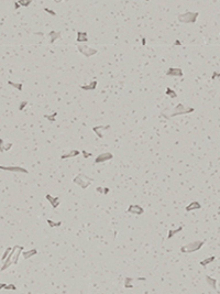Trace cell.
Segmentation results:
<instances>
[{"label":"cell","instance_id":"b9f144b4","mask_svg":"<svg viewBox=\"0 0 220 294\" xmlns=\"http://www.w3.org/2000/svg\"><path fill=\"white\" fill-rule=\"evenodd\" d=\"M53 1H55V2H61L62 0H53Z\"/></svg>","mask_w":220,"mask_h":294},{"label":"cell","instance_id":"ffe728a7","mask_svg":"<svg viewBox=\"0 0 220 294\" xmlns=\"http://www.w3.org/2000/svg\"><path fill=\"white\" fill-rule=\"evenodd\" d=\"M215 259H216V257H215V256H211V257H209V258H206L205 260L200 261V265H202V267H206V265H207V264H209V263L214 262Z\"/></svg>","mask_w":220,"mask_h":294},{"label":"cell","instance_id":"836d02e7","mask_svg":"<svg viewBox=\"0 0 220 294\" xmlns=\"http://www.w3.org/2000/svg\"><path fill=\"white\" fill-rule=\"evenodd\" d=\"M97 192H98V193H101V194H104V187L98 186V187H97Z\"/></svg>","mask_w":220,"mask_h":294},{"label":"cell","instance_id":"60d3db41","mask_svg":"<svg viewBox=\"0 0 220 294\" xmlns=\"http://www.w3.org/2000/svg\"><path fill=\"white\" fill-rule=\"evenodd\" d=\"M175 45H181V42H179L178 40H176V41H175Z\"/></svg>","mask_w":220,"mask_h":294},{"label":"cell","instance_id":"4dcf8cb0","mask_svg":"<svg viewBox=\"0 0 220 294\" xmlns=\"http://www.w3.org/2000/svg\"><path fill=\"white\" fill-rule=\"evenodd\" d=\"M5 142L2 139H0V152H5Z\"/></svg>","mask_w":220,"mask_h":294},{"label":"cell","instance_id":"9a60e30c","mask_svg":"<svg viewBox=\"0 0 220 294\" xmlns=\"http://www.w3.org/2000/svg\"><path fill=\"white\" fill-rule=\"evenodd\" d=\"M201 208V205L200 203H198V202H192L190 204H188L187 206H186V212H192V210H197V209H200Z\"/></svg>","mask_w":220,"mask_h":294},{"label":"cell","instance_id":"44dd1931","mask_svg":"<svg viewBox=\"0 0 220 294\" xmlns=\"http://www.w3.org/2000/svg\"><path fill=\"white\" fill-rule=\"evenodd\" d=\"M8 84H9L10 86H12L13 88L18 89V90H22V88H23V85H22V83H13V81H8Z\"/></svg>","mask_w":220,"mask_h":294},{"label":"cell","instance_id":"5b68a950","mask_svg":"<svg viewBox=\"0 0 220 294\" xmlns=\"http://www.w3.org/2000/svg\"><path fill=\"white\" fill-rule=\"evenodd\" d=\"M199 17V12H184L182 14H178V21L182 23H195L197 18Z\"/></svg>","mask_w":220,"mask_h":294},{"label":"cell","instance_id":"7a4b0ae2","mask_svg":"<svg viewBox=\"0 0 220 294\" xmlns=\"http://www.w3.org/2000/svg\"><path fill=\"white\" fill-rule=\"evenodd\" d=\"M195 109L192 107H185L183 104H178L177 106L171 111L169 115H164L166 118H171V117H175V116H179V115H186V113H193Z\"/></svg>","mask_w":220,"mask_h":294},{"label":"cell","instance_id":"4fadbf2b","mask_svg":"<svg viewBox=\"0 0 220 294\" xmlns=\"http://www.w3.org/2000/svg\"><path fill=\"white\" fill-rule=\"evenodd\" d=\"M76 41H77L78 43H86V42L88 41L87 32H82V31L77 32V38H76Z\"/></svg>","mask_w":220,"mask_h":294},{"label":"cell","instance_id":"52a82bcc","mask_svg":"<svg viewBox=\"0 0 220 294\" xmlns=\"http://www.w3.org/2000/svg\"><path fill=\"white\" fill-rule=\"evenodd\" d=\"M113 158L112 153H109V152H105V153H101L99 154L98 157L95 159V163L96 164H98V163H104V162H107L109 160H111Z\"/></svg>","mask_w":220,"mask_h":294},{"label":"cell","instance_id":"4316f807","mask_svg":"<svg viewBox=\"0 0 220 294\" xmlns=\"http://www.w3.org/2000/svg\"><path fill=\"white\" fill-rule=\"evenodd\" d=\"M55 117H57V113H53L51 116H49V115H44V118H46L49 121H51V122H54V121H55Z\"/></svg>","mask_w":220,"mask_h":294},{"label":"cell","instance_id":"d4e9b609","mask_svg":"<svg viewBox=\"0 0 220 294\" xmlns=\"http://www.w3.org/2000/svg\"><path fill=\"white\" fill-rule=\"evenodd\" d=\"M18 2H19V5L21 7H29L30 5L32 3V0H18Z\"/></svg>","mask_w":220,"mask_h":294},{"label":"cell","instance_id":"8d00e7d4","mask_svg":"<svg viewBox=\"0 0 220 294\" xmlns=\"http://www.w3.org/2000/svg\"><path fill=\"white\" fill-rule=\"evenodd\" d=\"M20 7L21 6L19 5V2H18V1H17V2H14V8H16V9H19Z\"/></svg>","mask_w":220,"mask_h":294},{"label":"cell","instance_id":"74e56055","mask_svg":"<svg viewBox=\"0 0 220 294\" xmlns=\"http://www.w3.org/2000/svg\"><path fill=\"white\" fill-rule=\"evenodd\" d=\"M108 192H109V188H107V187H104V194H107Z\"/></svg>","mask_w":220,"mask_h":294},{"label":"cell","instance_id":"7c38bea8","mask_svg":"<svg viewBox=\"0 0 220 294\" xmlns=\"http://www.w3.org/2000/svg\"><path fill=\"white\" fill-rule=\"evenodd\" d=\"M61 38V32L56 31H50L47 33V39L50 41V43H54L57 39Z\"/></svg>","mask_w":220,"mask_h":294},{"label":"cell","instance_id":"603a6c76","mask_svg":"<svg viewBox=\"0 0 220 294\" xmlns=\"http://www.w3.org/2000/svg\"><path fill=\"white\" fill-rule=\"evenodd\" d=\"M135 279H133V278H126V280H125V287L126 288H132L133 285H132V282L134 281Z\"/></svg>","mask_w":220,"mask_h":294},{"label":"cell","instance_id":"e575fe53","mask_svg":"<svg viewBox=\"0 0 220 294\" xmlns=\"http://www.w3.org/2000/svg\"><path fill=\"white\" fill-rule=\"evenodd\" d=\"M83 154H84V157L85 158H89L90 155H91V154H89V153H88L87 151H83Z\"/></svg>","mask_w":220,"mask_h":294},{"label":"cell","instance_id":"5bb4252c","mask_svg":"<svg viewBox=\"0 0 220 294\" xmlns=\"http://www.w3.org/2000/svg\"><path fill=\"white\" fill-rule=\"evenodd\" d=\"M45 198L50 202L53 208H56V207L60 205V200H58V197H53V196H51L50 194H46Z\"/></svg>","mask_w":220,"mask_h":294},{"label":"cell","instance_id":"ba28073f","mask_svg":"<svg viewBox=\"0 0 220 294\" xmlns=\"http://www.w3.org/2000/svg\"><path fill=\"white\" fill-rule=\"evenodd\" d=\"M128 213L132 214V215H142L144 213V208L140 205H130L127 209Z\"/></svg>","mask_w":220,"mask_h":294},{"label":"cell","instance_id":"f35d334b","mask_svg":"<svg viewBox=\"0 0 220 294\" xmlns=\"http://www.w3.org/2000/svg\"><path fill=\"white\" fill-rule=\"evenodd\" d=\"M138 281H145V278H138Z\"/></svg>","mask_w":220,"mask_h":294},{"label":"cell","instance_id":"d6986e66","mask_svg":"<svg viewBox=\"0 0 220 294\" xmlns=\"http://www.w3.org/2000/svg\"><path fill=\"white\" fill-rule=\"evenodd\" d=\"M78 154H81V152L78 150H72V151H69L68 153H65V154H63L62 157H61V159H69V158H74V157H77Z\"/></svg>","mask_w":220,"mask_h":294},{"label":"cell","instance_id":"484cf974","mask_svg":"<svg viewBox=\"0 0 220 294\" xmlns=\"http://www.w3.org/2000/svg\"><path fill=\"white\" fill-rule=\"evenodd\" d=\"M166 95H167V96H170V97H172V98H176V97H177V94H176L175 92L170 87L166 88Z\"/></svg>","mask_w":220,"mask_h":294},{"label":"cell","instance_id":"ac0fdd59","mask_svg":"<svg viewBox=\"0 0 220 294\" xmlns=\"http://www.w3.org/2000/svg\"><path fill=\"white\" fill-rule=\"evenodd\" d=\"M206 282H207V284L211 289H214V290L217 289V280H216V279H214V278H211V276L207 275V276H206Z\"/></svg>","mask_w":220,"mask_h":294},{"label":"cell","instance_id":"f1b7e54d","mask_svg":"<svg viewBox=\"0 0 220 294\" xmlns=\"http://www.w3.org/2000/svg\"><path fill=\"white\" fill-rule=\"evenodd\" d=\"M44 11L47 12L49 14H51V16H56V12L53 11V10H51V9H49V8H44Z\"/></svg>","mask_w":220,"mask_h":294},{"label":"cell","instance_id":"8992f818","mask_svg":"<svg viewBox=\"0 0 220 294\" xmlns=\"http://www.w3.org/2000/svg\"><path fill=\"white\" fill-rule=\"evenodd\" d=\"M77 49L79 51V53H82L84 56L86 57H90L95 55V54H97V50H95L93 48H90V46H88L87 44H78L77 45Z\"/></svg>","mask_w":220,"mask_h":294},{"label":"cell","instance_id":"2e32d148","mask_svg":"<svg viewBox=\"0 0 220 294\" xmlns=\"http://www.w3.org/2000/svg\"><path fill=\"white\" fill-rule=\"evenodd\" d=\"M96 87H97V81H90L88 85H82V86H81V88H82V89H84V90H86V92L94 90V89H96Z\"/></svg>","mask_w":220,"mask_h":294},{"label":"cell","instance_id":"6da1fadb","mask_svg":"<svg viewBox=\"0 0 220 294\" xmlns=\"http://www.w3.org/2000/svg\"><path fill=\"white\" fill-rule=\"evenodd\" d=\"M24 250V248L23 247H21V246H14L11 251H10V253H9V256L7 257V259L3 261V264H2V267H1V271H5L6 269H8V267H10L11 264H17L18 261H19V257L20 255L22 253V251Z\"/></svg>","mask_w":220,"mask_h":294},{"label":"cell","instance_id":"7bdbcfd3","mask_svg":"<svg viewBox=\"0 0 220 294\" xmlns=\"http://www.w3.org/2000/svg\"><path fill=\"white\" fill-rule=\"evenodd\" d=\"M144 1H150V0H144Z\"/></svg>","mask_w":220,"mask_h":294},{"label":"cell","instance_id":"9c48e42d","mask_svg":"<svg viewBox=\"0 0 220 294\" xmlns=\"http://www.w3.org/2000/svg\"><path fill=\"white\" fill-rule=\"evenodd\" d=\"M0 170L9 171V172H21V173H25V174L29 173L28 170L24 168H21V166H2V165H0Z\"/></svg>","mask_w":220,"mask_h":294},{"label":"cell","instance_id":"cb8c5ba5","mask_svg":"<svg viewBox=\"0 0 220 294\" xmlns=\"http://www.w3.org/2000/svg\"><path fill=\"white\" fill-rule=\"evenodd\" d=\"M46 223L49 224L51 228H54V227H58V226L62 225V221H58V223H55V221H53V220H51V219H47L46 220Z\"/></svg>","mask_w":220,"mask_h":294},{"label":"cell","instance_id":"d590c367","mask_svg":"<svg viewBox=\"0 0 220 294\" xmlns=\"http://www.w3.org/2000/svg\"><path fill=\"white\" fill-rule=\"evenodd\" d=\"M6 287H7L6 283H0V291H1L2 289H6Z\"/></svg>","mask_w":220,"mask_h":294},{"label":"cell","instance_id":"1f68e13d","mask_svg":"<svg viewBox=\"0 0 220 294\" xmlns=\"http://www.w3.org/2000/svg\"><path fill=\"white\" fill-rule=\"evenodd\" d=\"M6 290H17V288L13 285V284H7V287H6Z\"/></svg>","mask_w":220,"mask_h":294},{"label":"cell","instance_id":"d6a6232c","mask_svg":"<svg viewBox=\"0 0 220 294\" xmlns=\"http://www.w3.org/2000/svg\"><path fill=\"white\" fill-rule=\"evenodd\" d=\"M218 77H220V73H218V72H214V74H213V76H211V78H213V79H216V78H218Z\"/></svg>","mask_w":220,"mask_h":294},{"label":"cell","instance_id":"83f0119b","mask_svg":"<svg viewBox=\"0 0 220 294\" xmlns=\"http://www.w3.org/2000/svg\"><path fill=\"white\" fill-rule=\"evenodd\" d=\"M11 249H12V248H11V247H9V248H7L6 250H5V252H3V255H2V257H1V261H2V262H3L5 260H6L7 257L9 256V253H10V251H11Z\"/></svg>","mask_w":220,"mask_h":294},{"label":"cell","instance_id":"e0dca14e","mask_svg":"<svg viewBox=\"0 0 220 294\" xmlns=\"http://www.w3.org/2000/svg\"><path fill=\"white\" fill-rule=\"evenodd\" d=\"M38 253V250L37 249H31V250H28V251H22V256L24 258L25 260H28V259H30L31 257L35 256Z\"/></svg>","mask_w":220,"mask_h":294},{"label":"cell","instance_id":"f546056e","mask_svg":"<svg viewBox=\"0 0 220 294\" xmlns=\"http://www.w3.org/2000/svg\"><path fill=\"white\" fill-rule=\"evenodd\" d=\"M26 105H28V101H22V103L20 104V106H19V110H20V111H22V110H23V109L25 108V106H26Z\"/></svg>","mask_w":220,"mask_h":294},{"label":"cell","instance_id":"7402d4cb","mask_svg":"<svg viewBox=\"0 0 220 294\" xmlns=\"http://www.w3.org/2000/svg\"><path fill=\"white\" fill-rule=\"evenodd\" d=\"M182 230H183V226L178 227V228H177V229H175V230H170V232H169V236H167V239H171V238L173 237V236H175L176 234L181 232Z\"/></svg>","mask_w":220,"mask_h":294},{"label":"cell","instance_id":"277c9868","mask_svg":"<svg viewBox=\"0 0 220 294\" xmlns=\"http://www.w3.org/2000/svg\"><path fill=\"white\" fill-rule=\"evenodd\" d=\"M73 182H74L75 184H77V185H79L83 189H85V188H87L88 186L93 183V179L87 176L86 174H84V173H79L78 175H76L75 177H74Z\"/></svg>","mask_w":220,"mask_h":294},{"label":"cell","instance_id":"30bf717a","mask_svg":"<svg viewBox=\"0 0 220 294\" xmlns=\"http://www.w3.org/2000/svg\"><path fill=\"white\" fill-rule=\"evenodd\" d=\"M110 128V126H96L93 128V131L97 134L98 138H102L104 137V131H106Z\"/></svg>","mask_w":220,"mask_h":294},{"label":"cell","instance_id":"3957f363","mask_svg":"<svg viewBox=\"0 0 220 294\" xmlns=\"http://www.w3.org/2000/svg\"><path fill=\"white\" fill-rule=\"evenodd\" d=\"M204 241L201 240H197V241H192L189 244L183 246L181 248V252L183 253H193V252H196V251L200 250L201 247L204 246Z\"/></svg>","mask_w":220,"mask_h":294},{"label":"cell","instance_id":"ab89813d","mask_svg":"<svg viewBox=\"0 0 220 294\" xmlns=\"http://www.w3.org/2000/svg\"><path fill=\"white\" fill-rule=\"evenodd\" d=\"M145 43H146V40L144 38H142V45H145Z\"/></svg>","mask_w":220,"mask_h":294},{"label":"cell","instance_id":"8fae6325","mask_svg":"<svg viewBox=\"0 0 220 294\" xmlns=\"http://www.w3.org/2000/svg\"><path fill=\"white\" fill-rule=\"evenodd\" d=\"M167 76H176V77H182L183 76V71L182 69L178 67H170L166 72Z\"/></svg>","mask_w":220,"mask_h":294}]
</instances>
